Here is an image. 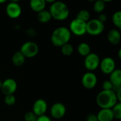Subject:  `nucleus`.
<instances>
[{
    "label": "nucleus",
    "mask_w": 121,
    "mask_h": 121,
    "mask_svg": "<svg viewBox=\"0 0 121 121\" xmlns=\"http://www.w3.org/2000/svg\"><path fill=\"white\" fill-rule=\"evenodd\" d=\"M96 102L101 108H112L118 101L113 90H102L97 94Z\"/></svg>",
    "instance_id": "nucleus-1"
},
{
    "label": "nucleus",
    "mask_w": 121,
    "mask_h": 121,
    "mask_svg": "<svg viewBox=\"0 0 121 121\" xmlns=\"http://www.w3.org/2000/svg\"><path fill=\"white\" fill-rule=\"evenodd\" d=\"M72 33L69 29L65 26H60L55 28L50 37L52 44L55 47H62L68 43L71 38Z\"/></svg>",
    "instance_id": "nucleus-2"
},
{
    "label": "nucleus",
    "mask_w": 121,
    "mask_h": 121,
    "mask_svg": "<svg viewBox=\"0 0 121 121\" xmlns=\"http://www.w3.org/2000/svg\"><path fill=\"white\" fill-rule=\"evenodd\" d=\"M49 11L52 18L57 21H65L69 16V9L67 5L61 1H56L50 7Z\"/></svg>",
    "instance_id": "nucleus-3"
},
{
    "label": "nucleus",
    "mask_w": 121,
    "mask_h": 121,
    "mask_svg": "<svg viewBox=\"0 0 121 121\" xmlns=\"http://www.w3.org/2000/svg\"><path fill=\"white\" fill-rule=\"evenodd\" d=\"M104 27V23L97 18L89 20L86 22V33L93 36L99 35L103 33Z\"/></svg>",
    "instance_id": "nucleus-4"
},
{
    "label": "nucleus",
    "mask_w": 121,
    "mask_h": 121,
    "mask_svg": "<svg viewBox=\"0 0 121 121\" xmlns=\"http://www.w3.org/2000/svg\"><path fill=\"white\" fill-rule=\"evenodd\" d=\"M20 52L26 58H32L38 55L39 52V47L35 42L27 41L21 45Z\"/></svg>",
    "instance_id": "nucleus-5"
},
{
    "label": "nucleus",
    "mask_w": 121,
    "mask_h": 121,
    "mask_svg": "<svg viewBox=\"0 0 121 121\" xmlns=\"http://www.w3.org/2000/svg\"><path fill=\"white\" fill-rule=\"evenodd\" d=\"M68 28L71 33L77 36H82L86 33V23L75 18L70 22Z\"/></svg>",
    "instance_id": "nucleus-6"
},
{
    "label": "nucleus",
    "mask_w": 121,
    "mask_h": 121,
    "mask_svg": "<svg viewBox=\"0 0 121 121\" xmlns=\"http://www.w3.org/2000/svg\"><path fill=\"white\" fill-rule=\"evenodd\" d=\"M100 61V58L97 54L90 52L85 57L84 65L85 68L89 70V72H93L99 67Z\"/></svg>",
    "instance_id": "nucleus-7"
},
{
    "label": "nucleus",
    "mask_w": 121,
    "mask_h": 121,
    "mask_svg": "<svg viewBox=\"0 0 121 121\" xmlns=\"http://www.w3.org/2000/svg\"><path fill=\"white\" fill-rule=\"evenodd\" d=\"M97 81V77L93 72H87L82 76V84L86 89H92L96 86Z\"/></svg>",
    "instance_id": "nucleus-8"
},
{
    "label": "nucleus",
    "mask_w": 121,
    "mask_h": 121,
    "mask_svg": "<svg viewBox=\"0 0 121 121\" xmlns=\"http://www.w3.org/2000/svg\"><path fill=\"white\" fill-rule=\"evenodd\" d=\"M17 89V83L16 82L12 79V78H8L5 79L4 82H2L1 91L3 93V94L9 95V94H13Z\"/></svg>",
    "instance_id": "nucleus-9"
},
{
    "label": "nucleus",
    "mask_w": 121,
    "mask_h": 121,
    "mask_svg": "<svg viewBox=\"0 0 121 121\" xmlns=\"http://www.w3.org/2000/svg\"><path fill=\"white\" fill-rule=\"evenodd\" d=\"M99 67L104 74H110L116 69V62L112 57H104L101 61H100Z\"/></svg>",
    "instance_id": "nucleus-10"
},
{
    "label": "nucleus",
    "mask_w": 121,
    "mask_h": 121,
    "mask_svg": "<svg viewBox=\"0 0 121 121\" xmlns=\"http://www.w3.org/2000/svg\"><path fill=\"white\" fill-rule=\"evenodd\" d=\"M22 12V9L21 6L16 2H9L6 7V13L7 16L12 18H18Z\"/></svg>",
    "instance_id": "nucleus-11"
},
{
    "label": "nucleus",
    "mask_w": 121,
    "mask_h": 121,
    "mask_svg": "<svg viewBox=\"0 0 121 121\" xmlns=\"http://www.w3.org/2000/svg\"><path fill=\"white\" fill-rule=\"evenodd\" d=\"M50 113L51 116L55 119H60L65 116L66 107L62 103H55L51 106Z\"/></svg>",
    "instance_id": "nucleus-12"
},
{
    "label": "nucleus",
    "mask_w": 121,
    "mask_h": 121,
    "mask_svg": "<svg viewBox=\"0 0 121 121\" xmlns=\"http://www.w3.org/2000/svg\"><path fill=\"white\" fill-rule=\"evenodd\" d=\"M48 109V104L43 99H37L33 105V112L37 116L45 115Z\"/></svg>",
    "instance_id": "nucleus-13"
},
{
    "label": "nucleus",
    "mask_w": 121,
    "mask_h": 121,
    "mask_svg": "<svg viewBox=\"0 0 121 121\" xmlns=\"http://www.w3.org/2000/svg\"><path fill=\"white\" fill-rule=\"evenodd\" d=\"M96 116L98 121H112L114 119L111 108H101Z\"/></svg>",
    "instance_id": "nucleus-14"
},
{
    "label": "nucleus",
    "mask_w": 121,
    "mask_h": 121,
    "mask_svg": "<svg viewBox=\"0 0 121 121\" xmlns=\"http://www.w3.org/2000/svg\"><path fill=\"white\" fill-rule=\"evenodd\" d=\"M107 39L112 45H118L121 40V32L118 29L111 30L107 35Z\"/></svg>",
    "instance_id": "nucleus-15"
},
{
    "label": "nucleus",
    "mask_w": 121,
    "mask_h": 121,
    "mask_svg": "<svg viewBox=\"0 0 121 121\" xmlns=\"http://www.w3.org/2000/svg\"><path fill=\"white\" fill-rule=\"evenodd\" d=\"M45 5L46 2L45 0H30V7L32 11L36 13L45 9Z\"/></svg>",
    "instance_id": "nucleus-16"
},
{
    "label": "nucleus",
    "mask_w": 121,
    "mask_h": 121,
    "mask_svg": "<svg viewBox=\"0 0 121 121\" xmlns=\"http://www.w3.org/2000/svg\"><path fill=\"white\" fill-rule=\"evenodd\" d=\"M109 75V81L113 86H121V70L120 69H115Z\"/></svg>",
    "instance_id": "nucleus-17"
},
{
    "label": "nucleus",
    "mask_w": 121,
    "mask_h": 121,
    "mask_svg": "<svg viewBox=\"0 0 121 121\" xmlns=\"http://www.w3.org/2000/svg\"><path fill=\"white\" fill-rule=\"evenodd\" d=\"M25 60H26V57L23 56V55L20 51L16 52L11 57L12 63L16 67L22 66L24 64Z\"/></svg>",
    "instance_id": "nucleus-18"
},
{
    "label": "nucleus",
    "mask_w": 121,
    "mask_h": 121,
    "mask_svg": "<svg viewBox=\"0 0 121 121\" xmlns=\"http://www.w3.org/2000/svg\"><path fill=\"white\" fill-rule=\"evenodd\" d=\"M37 18L41 23H47L52 19V16L49 11L43 9L38 13Z\"/></svg>",
    "instance_id": "nucleus-19"
},
{
    "label": "nucleus",
    "mask_w": 121,
    "mask_h": 121,
    "mask_svg": "<svg viewBox=\"0 0 121 121\" xmlns=\"http://www.w3.org/2000/svg\"><path fill=\"white\" fill-rule=\"evenodd\" d=\"M78 53L84 57H86L91 52V48L86 43H81L77 47Z\"/></svg>",
    "instance_id": "nucleus-20"
},
{
    "label": "nucleus",
    "mask_w": 121,
    "mask_h": 121,
    "mask_svg": "<svg viewBox=\"0 0 121 121\" xmlns=\"http://www.w3.org/2000/svg\"><path fill=\"white\" fill-rule=\"evenodd\" d=\"M76 18L86 23L90 18V13L89 12V11H87L86 9L80 10L77 13V15Z\"/></svg>",
    "instance_id": "nucleus-21"
},
{
    "label": "nucleus",
    "mask_w": 121,
    "mask_h": 121,
    "mask_svg": "<svg viewBox=\"0 0 121 121\" xmlns=\"http://www.w3.org/2000/svg\"><path fill=\"white\" fill-rule=\"evenodd\" d=\"M61 48V52L65 56H70L74 52V48L70 43H66Z\"/></svg>",
    "instance_id": "nucleus-22"
},
{
    "label": "nucleus",
    "mask_w": 121,
    "mask_h": 121,
    "mask_svg": "<svg viewBox=\"0 0 121 121\" xmlns=\"http://www.w3.org/2000/svg\"><path fill=\"white\" fill-rule=\"evenodd\" d=\"M112 22L113 23V25L118 28H121V12L120 11H116L113 16H112Z\"/></svg>",
    "instance_id": "nucleus-23"
},
{
    "label": "nucleus",
    "mask_w": 121,
    "mask_h": 121,
    "mask_svg": "<svg viewBox=\"0 0 121 121\" xmlns=\"http://www.w3.org/2000/svg\"><path fill=\"white\" fill-rule=\"evenodd\" d=\"M112 113L114 117V119L121 120V103L118 102L112 108Z\"/></svg>",
    "instance_id": "nucleus-24"
},
{
    "label": "nucleus",
    "mask_w": 121,
    "mask_h": 121,
    "mask_svg": "<svg viewBox=\"0 0 121 121\" xmlns=\"http://www.w3.org/2000/svg\"><path fill=\"white\" fill-rule=\"evenodd\" d=\"M106 7V3L101 0H96L94 4V10L95 12L101 13L104 11Z\"/></svg>",
    "instance_id": "nucleus-25"
},
{
    "label": "nucleus",
    "mask_w": 121,
    "mask_h": 121,
    "mask_svg": "<svg viewBox=\"0 0 121 121\" xmlns=\"http://www.w3.org/2000/svg\"><path fill=\"white\" fill-rule=\"evenodd\" d=\"M16 99L13 94L6 95L4 97V103L8 106H13L16 104Z\"/></svg>",
    "instance_id": "nucleus-26"
},
{
    "label": "nucleus",
    "mask_w": 121,
    "mask_h": 121,
    "mask_svg": "<svg viewBox=\"0 0 121 121\" xmlns=\"http://www.w3.org/2000/svg\"><path fill=\"white\" fill-rule=\"evenodd\" d=\"M38 116L33 111H28L24 114L25 121H36Z\"/></svg>",
    "instance_id": "nucleus-27"
},
{
    "label": "nucleus",
    "mask_w": 121,
    "mask_h": 121,
    "mask_svg": "<svg viewBox=\"0 0 121 121\" xmlns=\"http://www.w3.org/2000/svg\"><path fill=\"white\" fill-rule=\"evenodd\" d=\"M113 84L109 80H106L102 84L103 90H112L113 89Z\"/></svg>",
    "instance_id": "nucleus-28"
},
{
    "label": "nucleus",
    "mask_w": 121,
    "mask_h": 121,
    "mask_svg": "<svg viewBox=\"0 0 121 121\" xmlns=\"http://www.w3.org/2000/svg\"><path fill=\"white\" fill-rule=\"evenodd\" d=\"M86 121H98V118L96 114L94 113H90L86 116Z\"/></svg>",
    "instance_id": "nucleus-29"
},
{
    "label": "nucleus",
    "mask_w": 121,
    "mask_h": 121,
    "mask_svg": "<svg viewBox=\"0 0 121 121\" xmlns=\"http://www.w3.org/2000/svg\"><path fill=\"white\" fill-rule=\"evenodd\" d=\"M36 121H52V120L48 116L43 115V116H38V118L36 119Z\"/></svg>",
    "instance_id": "nucleus-30"
},
{
    "label": "nucleus",
    "mask_w": 121,
    "mask_h": 121,
    "mask_svg": "<svg viewBox=\"0 0 121 121\" xmlns=\"http://www.w3.org/2000/svg\"><path fill=\"white\" fill-rule=\"evenodd\" d=\"M99 21H100L101 22H102L103 23H104L106 21H107V16L105 14V13H101L100 15L99 16L98 18H97Z\"/></svg>",
    "instance_id": "nucleus-31"
},
{
    "label": "nucleus",
    "mask_w": 121,
    "mask_h": 121,
    "mask_svg": "<svg viewBox=\"0 0 121 121\" xmlns=\"http://www.w3.org/2000/svg\"><path fill=\"white\" fill-rule=\"evenodd\" d=\"M26 34H28V35L30 36H34L36 35V33L35 31L33 29V28H28V30H26Z\"/></svg>",
    "instance_id": "nucleus-32"
},
{
    "label": "nucleus",
    "mask_w": 121,
    "mask_h": 121,
    "mask_svg": "<svg viewBox=\"0 0 121 121\" xmlns=\"http://www.w3.org/2000/svg\"><path fill=\"white\" fill-rule=\"evenodd\" d=\"M46 3H50V4H52L54 2H55L57 0H45Z\"/></svg>",
    "instance_id": "nucleus-33"
},
{
    "label": "nucleus",
    "mask_w": 121,
    "mask_h": 121,
    "mask_svg": "<svg viewBox=\"0 0 121 121\" xmlns=\"http://www.w3.org/2000/svg\"><path fill=\"white\" fill-rule=\"evenodd\" d=\"M9 1H10V2H16V3H18L21 0H9Z\"/></svg>",
    "instance_id": "nucleus-34"
},
{
    "label": "nucleus",
    "mask_w": 121,
    "mask_h": 121,
    "mask_svg": "<svg viewBox=\"0 0 121 121\" xmlns=\"http://www.w3.org/2000/svg\"><path fill=\"white\" fill-rule=\"evenodd\" d=\"M118 57H119V59L121 58V50H119V51H118Z\"/></svg>",
    "instance_id": "nucleus-35"
},
{
    "label": "nucleus",
    "mask_w": 121,
    "mask_h": 121,
    "mask_svg": "<svg viewBox=\"0 0 121 121\" xmlns=\"http://www.w3.org/2000/svg\"><path fill=\"white\" fill-rule=\"evenodd\" d=\"M101 1H103L104 2H110V1H113V0H101Z\"/></svg>",
    "instance_id": "nucleus-36"
},
{
    "label": "nucleus",
    "mask_w": 121,
    "mask_h": 121,
    "mask_svg": "<svg viewBox=\"0 0 121 121\" xmlns=\"http://www.w3.org/2000/svg\"><path fill=\"white\" fill-rule=\"evenodd\" d=\"M7 0H0V4H4L6 1Z\"/></svg>",
    "instance_id": "nucleus-37"
},
{
    "label": "nucleus",
    "mask_w": 121,
    "mask_h": 121,
    "mask_svg": "<svg viewBox=\"0 0 121 121\" xmlns=\"http://www.w3.org/2000/svg\"><path fill=\"white\" fill-rule=\"evenodd\" d=\"M1 84H2V82L0 80V89H1Z\"/></svg>",
    "instance_id": "nucleus-38"
},
{
    "label": "nucleus",
    "mask_w": 121,
    "mask_h": 121,
    "mask_svg": "<svg viewBox=\"0 0 121 121\" xmlns=\"http://www.w3.org/2000/svg\"><path fill=\"white\" fill-rule=\"evenodd\" d=\"M86 1H95L96 0H86Z\"/></svg>",
    "instance_id": "nucleus-39"
}]
</instances>
